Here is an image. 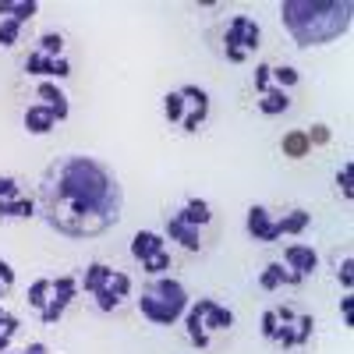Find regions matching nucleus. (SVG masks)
Wrapping results in <instances>:
<instances>
[{"label": "nucleus", "instance_id": "obj_5", "mask_svg": "<svg viewBox=\"0 0 354 354\" xmlns=\"http://www.w3.org/2000/svg\"><path fill=\"white\" fill-rule=\"evenodd\" d=\"M312 227V213L301 205H248L245 234L255 245H277L283 238H298Z\"/></svg>", "mask_w": 354, "mask_h": 354}, {"label": "nucleus", "instance_id": "obj_27", "mask_svg": "<svg viewBox=\"0 0 354 354\" xmlns=\"http://www.w3.org/2000/svg\"><path fill=\"white\" fill-rule=\"evenodd\" d=\"M4 354H50V347H46L43 340H32V344H25V347H11V351H4Z\"/></svg>", "mask_w": 354, "mask_h": 354}, {"label": "nucleus", "instance_id": "obj_24", "mask_svg": "<svg viewBox=\"0 0 354 354\" xmlns=\"http://www.w3.org/2000/svg\"><path fill=\"white\" fill-rule=\"evenodd\" d=\"M15 290V266L8 259H0V301Z\"/></svg>", "mask_w": 354, "mask_h": 354}, {"label": "nucleus", "instance_id": "obj_9", "mask_svg": "<svg viewBox=\"0 0 354 354\" xmlns=\"http://www.w3.org/2000/svg\"><path fill=\"white\" fill-rule=\"evenodd\" d=\"M181 326H185V337L192 347L209 351L220 337H227L234 330V308L216 298H192Z\"/></svg>", "mask_w": 354, "mask_h": 354}, {"label": "nucleus", "instance_id": "obj_20", "mask_svg": "<svg viewBox=\"0 0 354 354\" xmlns=\"http://www.w3.org/2000/svg\"><path fill=\"white\" fill-rule=\"evenodd\" d=\"M280 153H283L287 160H305V156H312V145H308V138H305V128L287 131V135L280 138Z\"/></svg>", "mask_w": 354, "mask_h": 354}, {"label": "nucleus", "instance_id": "obj_17", "mask_svg": "<svg viewBox=\"0 0 354 354\" xmlns=\"http://www.w3.org/2000/svg\"><path fill=\"white\" fill-rule=\"evenodd\" d=\"M252 88H255V110H259L262 117H280V113H287V110L294 106V96L270 82V64H255Z\"/></svg>", "mask_w": 354, "mask_h": 354}, {"label": "nucleus", "instance_id": "obj_10", "mask_svg": "<svg viewBox=\"0 0 354 354\" xmlns=\"http://www.w3.org/2000/svg\"><path fill=\"white\" fill-rule=\"evenodd\" d=\"M21 75L36 82H64L71 75L68 39L61 32H39L21 53Z\"/></svg>", "mask_w": 354, "mask_h": 354}, {"label": "nucleus", "instance_id": "obj_11", "mask_svg": "<svg viewBox=\"0 0 354 354\" xmlns=\"http://www.w3.org/2000/svg\"><path fill=\"white\" fill-rule=\"evenodd\" d=\"M160 106H163V121L174 131H181V135L202 131V124L209 121V113H213V100H209V93H205L202 85H177V88H170Z\"/></svg>", "mask_w": 354, "mask_h": 354}, {"label": "nucleus", "instance_id": "obj_14", "mask_svg": "<svg viewBox=\"0 0 354 354\" xmlns=\"http://www.w3.org/2000/svg\"><path fill=\"white\" fill-rule=\"evenodd\" d=\"M131 259L145 277H167L174 252H170V241L160 230H138L131 238Z\"/></svg>", "mask_w": 354, "mask_h": 354}, {"label": "nucleus", "instance_id": "obj_26", "mask_svg": "<svg viewBox=\"0 0 354 354\" xmlns=\"http://www.w3.org/2000/svg\"><path fill=\"white\" fill-rule=\"evenodd\" d=\"M340 319H344V326H354V294L340 298Z\"/></svg>", "mask_w": 354, "mask_h": 354}, {"label": "nucleus", "instance_id": "obj_12", "mask_svg": "<svg viewBox=\"0 0 354 354\" xmlns=\"http://www.w3.org/2000/svg\"><path fill=\"white\" fill-rule=\"evenodd\" d=\"M71 117V100H68V93L57 82H36V93H32V103L25 106V113H21V128L28 131V135H36V138H43V135H50L57 124H64Z\"/></svg>", "mask_w": 354, "mask_h": 354}, {"label": "nucleus", "instance_id": "obj_1", "mask_svg": "<svg viewBox=\"0 0 354 354\" xmlns=\"http://www.w3.org/2000/svg\"><path fill=\"white\" fill-rule=\"evenodd\" d=\"M39 216L71 241L103 238L124 216V188L117 174L85 153L57 156L39 177Z\"/></svg>", "mask_w": 354, "mask_h": 354}, {"label": "nucleus", "instance_id": "obj_18", "mask_svg": "<svg viewBox=\"0 0 354 354\" xmlns=\"http://www.w3.org/2000/svg\"><path fill=\"white\" fill-rule=\"evenodd\" d=\"M305 280L290 270V266H283L280 259H273V262H266L262 270H259V290H266V294H277V290H298Z\"/></svg>", "mask_w": 354, "mask_h": 354}, {"label": "nucleus", "instance_id": "obj_22", "mask_svg": "<svg viewBox=\"0 0 354 354\" xmlns=\"http://www.w3.org/2000/svg\"><path fill=\"white\" fill-rule=\"evenodd\" d=\"M337 192L344 202H354V160H344L337 170Z\"/></svg>", "mask_w": 354, "mask_h": 354}, {"label": "nucleus", "instance_id": "obj_4", "mask_svg": "<svg viewBox=\"0 0 354 354\" xmlns=\"http://www.w3.org/2000/svg\"><path fill=\"white\" fill-rule=\"evenodd\" d=\"M135 305L153 326H177L192 305V294L177 277H149L135 294Z\"/></svg>", "mask_w": 354, "mask_h": 354}, {"label": "nucleus", "instance_id": "obj_13", "mask_svg": "<svg viewBox=\"0 0 354 354\" xmlns=\"http://www.w3.org/2000/svg\"><path fill=\"white\" fill-rule=\"evenodd\" d=\"M262 46V25L252 15H230L216 32V53L227 64H248Z\"/></svg>", "mask_w": 354, "mask_h": 354}, {"label": "nucleus", "instance_id": "obj_8", "mask_svg": "<svg viewBox=\"0 0 354 354\" xmlns=\"http://www.w3.org/2000/svg\"><path fill=\"white\" fill-rule=\"evenodd\" d=\"M78 294H82L78 277L61 273V277H39V280H32L28 290H25V301H28V308L36 312V319L43 322V326H57V322L68 315V308L78 301Z\"/></svg>", "mask_w": 354, "mask_h": 354}, {"label": "nucleus", "instance_id": "obj_15", "mask_svg": "<svg viewBox=\"0 0 354 354\" xmlns=\"http://www.w3.org/2000/svg\"><path fill=\"white\" fill-rule=\"evenodd\" d=\"M39 0H0V50H15L28 21H36Z\"/></svg>", "mask_w": 354, "mask_h": 354}, {"label": "nucleus", "instance_id": "obj_21", "mask_svg": "<svg viewBox=\"0 0 354 354\" xmlns=\"http://www.w3.org/2000/svg\"><path fill=\"white\" fill-rule=\"evenodd\" d=\"M18 333H21V319H18L11 308H4V305H0V354L15 347Z\"/></svg>", "mask_w": 354, "mask_h": 354}, {"label": "nucleus", "instance_id": "obj_19", "mask_svg": "<svg viewBox=\"0 0 354 354\" xmlns=\"http://www.w3.org/2000/svg\"><path fill=\"white\" fill-rule=\"evenodd\" d=\"M280 262L290 266V270L298 273L301 280H308V277L319 273V252H315L312 245H305V241H290V245L283 248V259H280Z\"/></svg>", "mask_w": 354, "mask_h": 354}, {"label": "nucleus", "instance_id": "obj_6", "mask_svg": "<svg viewBox=\"0 0 354 354\" xmlns=\"http://www.w3.org/2000/svg\"><path fill=\"white\" fill-rule=\"evenodd\" d=\"M259 330L280 351H305L315 340V315L298 305H270L259 319Z\"/></svg>", "mask_w": 354, "mask_h": 354}, {"label": "nucleus", "instance_id": "obj_16", "mask_svg": "<svg viewBox=\"0 0 354 354\" xmlns=\"http://www.w3.org/2000/svg\"><path fill=\"white\" fill-rule=\"evenodd\" d=\"M36 213H39V205L21 177L0 174V220H32Z\"/></svg>", "mask_w": 354, "mask_h": 354}, {"label": "nucleus", "instance_id": "obj_23", "mask_svg": "<svg viewBox=\"0 0 354 354\" xmlns=\"http://www.w3.org/2000/svg\"><path fill=\"white\" fill-rule=\"evenodd\" d=\"M337 280H340L344 294H351V290H354V255H351V252L337 262Z\"/></svg>", "mask_w": 354, "mask_h": 354}, {"label": "nucleus", "instance_id": "obj_7", "mask_svg": "<svg viewBox=\"0 0 354 354\" xmlns=\"http://www.w3.org/2000/svg\"><path fill=\"white\" fill-rule=\"evenodd\" d=\"M78 283H82V290L88 294V301H93V308L100 315L121 312L131 298V290H135L131 277L124 270H117V266H110V262H88L78 277Z\"/></svg>", "mask_w": 354, "mask_h": 354}, {"label": "nucleus", "instance_id": "obj_3", "mask_svg": "<svg viewBox=\"0 0 354 354\" xmlns=\"http://www.w3.org/2000/svg\"><path fill=\"white\" fill-rule=\"evenodd\" d=\"M213 234H216V213H213V205L198 195L181 198L163 213V238L188 255L209 252Z\"/></svg>", "mask_w": 354, "mask_h": 354}, {"label": "nucleus", "instance_id": "obj_25", "mask_svg": "<svg viewBox=\"0 0 354 354\" xmlns=\"http://www.w3.org/2000/svg\"><path fill=\"white\" fill-rule=\"evenodd\" d=\"M305 138H308L312 149H315V145H326L330 142V128L326 124H312V128H305Z\"/></svg>", "mask_w": 354, "mask_h": 354}, {"label": "nucleus", "instance_id": "obj_2", "mask_svg": "<svg viewBox=\"0 0 354 354\" xmlns=\"http://www.w3.org/2000/svg\"><path fill=\"white\" fill-rule=\"evenodd\" d=\"M280 21L298 46H326L347 36L354 21V4L351 0H283Z\"/></svg>", "mask_w": 354, "mask_h": 354}]
</instances>
